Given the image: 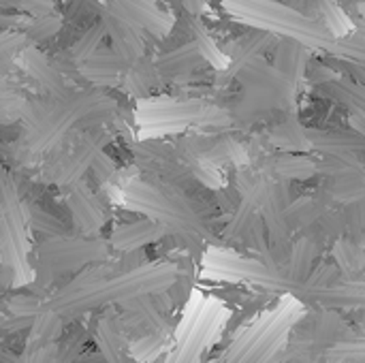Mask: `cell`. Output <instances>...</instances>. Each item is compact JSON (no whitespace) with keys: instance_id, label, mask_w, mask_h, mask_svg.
Instances as JSON below:
<instances>
[{"instance_id":"5","label":"cell","mask_w":365,"mask_h":363,"mask_svg":"<svg viewBox=\"0 0 365 363\" xmlns=\"http://www.w3.org/2000/svg\"><path fill=\"white\" fill-rule=\"evenodd\" d=\"M304 300H312L325 306H353L365 308V287H310L308 293H304Z\"/></svg>"},{"instance_id":"10","label":"cell","mask_w":365,"mask_h":363,"mask_svg":"<svg viewBox=\"0 0 365 363\" xmlns=\"http://www.w3.org/2000/svg\"><path fill=\"white\" fill-rule=\"evenodd\" d=\"M329 359L338 363H365V340H342L327 351Z\"/></svg>"},{"instance_id":"12","label":"cell","mask_w":365,"mask_h":363,"mask_svg":"<svg viewBox=\"0 0 365 363\" xmlns=\"http://www.w3.org/2000/svg\"><path fill=\"white\" fill-rule=\"evenodd\" d=\"M60 30V21L56 17H38L32 26V32L38 36V39H45V36H51Z\"/></svg>"},{"instance_id":"8","label":"cell","mask_w":365,"mask_h":363,"mask_svg":"<svg viewBox=\"0 0 365 363\" xmlns=\"http://www.w3.org/2000/svg\"><path fill=\"white\" fill-rule=\"evenodd\" d=\"M274 143L289 148V150H306L312 145L310 139H306L304 128L295 120H287L280 126L274 128Z\"/></svg>"},{"instance_id":"2","label":"cell","mask_w":365,"mask_h":363,"mask_svg":"<svg viewBox=\"0 0 365 363\" xmlns=\"http://www.w3.org/2000/svg\"><path fill=\"white\" fill-rule=\"evenodd\" d=\"M297 323V315L291 308L280 310L267 321L248 329L225 355L220 363H269L280 351L291 327Z\"/></svg>"},{"instance_id":"9","label":"cell","mask_w":365,"mask_h":363,"mask_svg":"<svg viewBox=\"0 0 365 363\" xmlns=\"http://www.w3.org/2000/svg\"><path fill=\"white\" fill-rule=\"evenodd\" d=\"M314 257H317V246H314V240H299L295 250H293V278L297 282L306 280L310 276V270H312V263H314Z\"/></svg>"},{"instance_id":"1","label":"cell","mask_w":365,"mask_h":363,"mask_svg":"<svg viewBox=\"0 0 365 363\" xmlns=\"http://www.w3.org/2000/svg\"><path fill=\"white\" fill-rule=\"evenodd\" d=\"M175 280V267L173 265H158L154 270H139L126 276H120L109 282L101 280H77L62 293H58L49 310L66 317V315H81L88 310H94L103 304L111 302H133L137 297L158 293Z\"/></svg>"},{"instance_id":"11","label":"cell","mask_w":365,"mask_h":363,"mask_svg":"<svg viewBox=\"0 0 365 363\" xmlns=\"http://www.w3.org/2000/svg\"><path fill=\"white\" fill-rule=\"evenodd\" d=\"M276 169L284 178H310L312 173H317V165H312L304 156H284L278 160Z\"/></svg>"},{"instance_id":"3","label":"cell","mask_w":365,"mask_h":363,"mask_svg":"<svg viewBox=\"0 0 365 363\" xmlns=\"http://www.w3.org/2000/svg\"><path fill=\"white\" fill-rule=\"evenodd\" d=\"M291 347L297 355L319 353L334 349L338 342L349 338V327L336 315L306 317L299 325L291 327Z\"/></svg>"},{"instance_id":"7","label":"cell","mask_w":365,"mask_h":363,"mask_svg":"<svg viewBox=\"0 0 365 363\" xmlns=\"http://www.w3.org/2000/svg\"><path fill=\"white\" fill-rule=\"evenodd\" d=\"M163 235V227L154 223H137V225H126L113 233V244L122 250H135L143 244H150Z\"/></svg>"},{"instance_id":"6","label":"cell","mask_w":365,"mask_h":363,"mask_svg":"<svg viewBox=\"0 0 365 363\" xmlns=\"http://www.w3.org/2000/svg\"><path fill=\"white\" fill-rule=\"evenodd\" d=\"M216 321L210 319V317H203L199 321L192 323V327L188 329V334L182 338L180 347L173 351V355L169 357L167 363H190L192 357H197V353L205 347L207 338H210V332L214 329Z\"/></svg>"},{"instance_id":"4","label":"cell","mask_w":365,"mask_h":363,"mask_svg":"<svg viewBox=\"0 0 365 363\" xmlns=\"http://www.w3.org/2000/svg\"><path fill=\"white\" fill-rule=\"evenodd\" d=\"M96 340L101 347V355L107 363H130V355L126 349V329L124 325L107 315L98 321L96 327Z\"/></svg>"},{"instance_id":"13","label":"cell","mask_w":365,"mask_h":363,"mask_svg":"<svg viewBox=\"0 0 365 363\" xmlns=\"http://www.w3.org/2000/svg\"><path fill=\"white\" fill-rule=\"evenodd\" d=\"M13 4H17V6L26 9V11H30V13H45L51 6L49 0H15Z\"/></svg>"}]
</instances>
